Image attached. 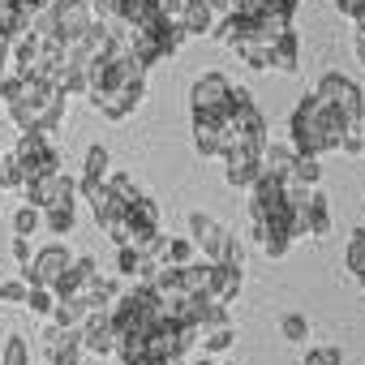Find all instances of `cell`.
Wrapping results in <instances>:
<instances>
[{
    "mask_svg": "<svg viewBox=\"0 0 365 365\" xmlns=\"http://www.w3.org/2000/svg\"><path fill=\"white\" fill-rule=\"evenodd\" d=\"M65 103H69V95L61 86L26 78V73H5V99H0V108L14 116L18 129L56 133L61 120H65Z\"/></svg>",
    "mask_w": 365,
    "mask_h": 365,
    "instance_id": "obj_1",
    "label": "cell"
},
{
    "mask_svg": "<svg viewBox=\"0 0 365 365\" xmlns=\"http://www.w3.org/2000/svg\"><path fill=\"white\" fill-rule=\"evenodd\" d=\"M344 116L335 112V108H327L314 91L292 108V120H288V133H292V150L297 155H314V159H322V155H331V150H339V133H344Z\"/></svg>",
    "mask_w": 365,
    "mask_h": 365,
    "instance_id": "obj_2",
    "label": "cell"
},
{
    "mask_svg": "<svg viewBox=\"0 0 365 365\" xmlns=\"http://www.w3.org/2000/svg\"><path fill=\"white\" fill-rule=\"evenodd\" d=\"M190 241L202 250L207 262H237V267H245V245H241V237L228 232L224 224H215L207 211H194V215H190Z\"/></svg>",
    "mask_w": 365,
    "mask_h": 365,
    "instance_id": "obj_3",
    "label": "cell"
},
{
    "mask_svg": "<svg viewBox=\"0 0 365 365\" xmlns=\"http://www.w3.org/2000/svg\"><path fill=\"white\" fill-rule=\"evenodd\" d=\"M14 159L22 163V176H43V172H56L61 168V146L52 133L43 129H22L18 133V146H14Z\"/></svg>",
    "mask_w": 365,
    "mask_h": 365,
    "instance_id": "obj_4",
    "label": "cell"
},
{
    "mask_svg": "<svg viewBox=\"0 0 365 365\" xmlns=\"http://www.w3.org/2000/svg\"><path fill=\"white\" fill-rule=\"evenodd\" d=\"M314 95L327 103V108H335L348 125L352 120H365V95H361V86L352 82V78H344V73H322L318 82H314Z\"/></svg>",
    "mask_w": 365,
    "mask_h": 365,
    "instance_id": "obj_5",
    "label": "cell"
},
{
    "mask_svg": "<svg viewBox=\"0 0 365 365\" xmlns=\"http://www.w3.org/2000/svg\"><path fill=\"white\" fill-rule=\"evenodd\" d=\"M22 194H26V202H35L39 211H48V207H78V180H73L65 168H56V172L31 176L26 185H22Z\"/></svg>",
    "mask_w": 365,
    "mask_h": 365,
    "instance_id": "obj_6",
    "label": "cell"
},
{
    "mask_svg": "<svg viewBox=\"0 0 365 365\" xmlns=\"http://www.w3.org/2000/svg\"><path fill=\"white\" fill-rule=\"evenodd\" d=\"M73 262V254H69V245H61V241H52V245H43L26 267H22V279L26 284H35V288H52L56 279H61V271Z\"/></svg>",
    "mask_w": 365,
    "mask_h": 365,
    "instance_id": "obj_7",
    "label": "cell"
},
{
    "mask_svg": "<svg viewBox=\"0 0 365 365\" xmlns=\"http://www.w3.org/2000/svg\"><path fill=\"white\" fill-rule=\"evenodd\" d=\"M48 14H52V26H56V39L61 43H78L82 31L95 22V14H91L86 0H52Z\"/></svg>",
    "mask_w": 365,
    "mask_h": 365,
    "instance_id": "obj_8",
    "label": "cell"
},
{
    "mask_svg": "<svg viewBox=\"0 0 365 365\" xmlns=\"http://www.w3.org/2000/svg\"><path fill=\"white\" fill-rule=\"evenodd\" d=\"M91 108L108 120H125L138 112V103L146 99V82H133V86H112V91H99V95H86Z\"/></svg>",
    "mask_w": 365,
    "mask_h": 365,
    "instance_id": "obj_9",
    "label": "cell"
},
{
    "mask_svg": "<svg viewBox=\"0 0 365 365\" xmlns=\"http://www.w3.org/2000/svg\"><path fill=\"white\" fill-rule=\"evenodd\" d=\"M82 327H56L43 335V365H78L82 361Z\"/></svg>",
    "mask_w": 365,
    "mask_h": 365,
    "instance_id": "obj_10",
    "label": "cell"
},
{
    "mask_svg": "<svg viewBox=\"0 0 365 365\" xmlns=\"http://www.w3.org/2000/svg\"><path fill=\"white\" fill-rule=\"evenodd\" d=\"M228 91H232V82H228L224 73H202V78L194 82V91H190V108H194V116H202V112H224Z\"/></svg>",
    "mask_w": 365,
    "mask_h": 365,
    "instance_id": "obj_11",
    "label": "cell"
},
{
    "mask_svg": "<svg viewBox=\"0 0 365 365\" xmlns=\"http://www.w3.org/2000/svg\"><path fill=\"white\" fill-rule=\"evenodd\" d=\"M82 348L95 352V356H112L116 348V327L108 318V309H91L86 322H82Z\"/></svg>",
    "mask_w": 365,
    "mask_h": 365,
    "instance_id": "obj_12",
    "label": "cell"
},
{
    "mask_svg": "<svg viewBox=\"0 0 365 365\" xmlns=\"http://www.w3.org/2000/svg\"><path fill=\"white\" fill-rule=\"evenodd\" d=\"M224 163H228L224 168V180H228L232 190H250L254 180L262 176V155L258 150H228Z\"/></svg>",
    "mask_w": 365,
    "mask_h": 365,
    "instance_id": "obj_13",
    "label": "cell"
},
{
    "mask_svg": "<svg viewBox=\"0 0 365 365\" xmlns=\"http://www.w3.org/2000/svg\"><path fill=\"white\" fill-rule=\"evenodd\" d=\"M241 288H245V267H237V262H211V288H207V297L232 305Z\"/></svg>",
    "mask_w": 365,
    "mask_h": 365,
    "instance_id": "obj_14",
    "label": "cell"
},
{
    "mask_svg": "<svg viewBox=\"0 0 365 365\" xmlns=\"http://www.w3.org/2000/svg\"><path fill=\"white\" fill-rule=\"evenodd\" d=\"M301 220H305V237H309V241L331 237V207H327V198H322L318 190H309V202L301 207Z\"/></svg>",
    "mask_w": 365,
    "mask_h": 365,
    "instance_id": "obj_15",
    "label": "cell"
},
{
    "mask_svg": "<svg viewBox=\"0 0 365 365\" xmlns=\"http://www.w3.org/2000/svg\"><path fill=\"white\" fill-rule=\"evenodd\" d=\"M176 22L185 26V35H211L220 18H215V9L207 5V0H185L180 14H176Z\"/></svg>",
    "mask_w": 365,
    "mask_h": 365,
    "instance_id": "obj_16",
    "label": "cell"
},
{
    "mask_svg": "<svg viewBox=\"0 0 365 365\" xmlns=\"http://www.w3.org/2000/svg\"><path fill=\"white\" fill-rule=\"evenodd\" d=\"M301 43H297V31H284L279 39H271V69L279 73H297L301 65Z\"/></svg>",
    "mask_w": 365,
    "mask_h": 365,
    "instance_id": "obj_17",
    "label": "cell"
},
{
    "mask_svg": "<svg viewBox=\"0 0 365 365\" xmlns=\"http://www.w3.org/2000/svg\"><path fill=\"white\" fill-rule=\"evenodd\" d=\"M198 344H202V352H207V356H220V352H228V348L237 344V322L228 318V322L202 327V331H198Z\"/></svg>",
    "mask_w": 365,
    "mask_h": 365,
    "instance_id": "obj_18",
    "label": "cell"
},
{
    "mask_svg": "<svg viewBox=\"0 0 365 365\" xmlns=\"http://www.w3.org/2000/svg\"><path fill=\"white\" fill-rule=\"evenodd\" d=\"M292 163H297V150L292 146H262V172L275 176V180H288L292 176Z\"/></svg>",
    "mask_w": 365,
    "mask_h": 365,
    "instance_id": "obj_19",
    "label": "cell"
},
{
    "mask_svg": "<svg viewBox=\"0 0 365 365\" xmlns=\"http://www.w3.org/2000/svg\"><path fill=\"white\" fill-rule=\"evenodd\" d=\"M26 26H31V9L22 0H0V39H14Z\"/></svg>",
    "mask_w": 365,
    "mask_h": 365,
    "instance_id": "obj_20",
    "label": "cell"
},
{
    "mask_svg": "<svg viewBox=\"0 0 365 365\" xmlns=\"http://www.w3.org/2000/svg\"><path fill=\"white\" fill-rule=\"evenodd\" d=\"M86 314H91V309H86V301H82V297H56V305H52V314H48V318H52L56 327H82V322H86Z\"/></svg>",
    "mask_w": 365,
    "mask_h": 365,
    "instance_id": "obj_21",
    "label": "cell"
},
{
    "mask_svg": "<svg viewBox=\"0 0 365 365\" xmlns=\"http://www.w3.org/2000/svg\"><path fill=\"white\" fill-rule=\"evenodd\" d=\"M116 279H108V275H95L86 288H82V301H86V309H108L112 301H116Z\"/></svg>",
    "mask_w": 365,
    "mask_h": 365,
    "instance_id": "obj_22",
    "label": "cell"
},
{
    "mask_svg": "<svg viewBox=\"0 0 365 365\" xmlns=\"http://www.w3.org/2000/svg\"><path fill=\"white\" fill-rule=\"evenodd\" d=\"M180 288L185 292H194V297H207V288H211V262L202 258H194V262H185L180 267Z\"/></svg>",
    "mask_w": 365,
    "mask_h": 365,
    "instance_id": "obj_23",
    "label": "cell"
},
{
    "mask_svg": "<svg viewBox=\"0 0 365 365\" xmlns=\"http://www.w3.org/2000/svg\"><path fill=\"white\" fill-rule=\"evenodd\" d=\"M232 52H237L250 69H271V43H262V39H254V35H250V39H237Z\"/></svg>",
    "mask_w": 365,
    "mask_h": 365,
    "instance_id": "obj_24",
    "label": "cell"
},
{
    "mask_svg": "<svg viewBox=\"0 0 365 365\" xmlns=\"http://www.w3.org/2000/svg\"><path fill=\"white\" fill-rule=\"evenodd\" d=\"M344 267L352 271L356 284H365V228H356L348 237V254H344Z\"/></svg>",
    "mask_w": 365,
    "mask_h": 365,
    "instance_id": "obj_25",
    "label": "cell"
},
{
    "mask_svg": "<svg viewBox=\"0 0 365 365\" xmlns=\"http://www.w3.org/2000/svg\"><path fill=\"white\" fill-rule=\"evenodd\" d=\"M194 254H198V245H194L190 237H168V241H163V258H159V262L185 267V262H194Z\"/></svg>",
    "mask_w": 365,
    "mask_h": 365,
    "instance_id": "obj_26",
    "label": "cell"
},
{
    "mask_svg": "<svg viewBox=\"0 0 365 365\" xmlns=\"http://www.w3.org/2000/svg\"><path fill=\"white\" fill-rule=\"evenodd\" d=\"M73 224H78V211H73V207H48V211H43V228H48L52 237H69Z\"/></svg>",
    "mask_w": 365,
    "mask_h": 365,
    "instance_id": "obj_27",
    "label": "cell"
},
{
    "mask_svg": "<svg viewBox=\"0 0 365 365\" xmlns=\"http://www.w3.org/2000/svg\"><path fill=\"white\" fill-rule=\"evenodd\" d=\"M108 172H112V155H108V146H91V150H86L82 180H108Z\"/></svg>",
    "mask_w": 365,
    "mask_h": 365,
    "instance_id": "obj_28",
    "label": "cell"
},
{
    "mask_svg": "<svg viewBox=\"0 0 365 365\" xmlns=\"http://www.w3.org/2000/svg\"><path fill=\"white\" fill-rule=\"evenodd\" d=\"M43 228V211L35 207V202H26L18 215H14V237H35Z\"/></svg>",
    "mask_w": 365,
    "mask_h": 365,
    "instance_id": "obj_29",
    "label": "cell"
},
{
    "mask_svg": "<svg viewBox=\"0 0 365 365\" xmlns=\"http://www.w3.org/2000/svg\"><path fill=\"white\" fill-rule=\"evenodd\" d=\"M0 365H31V344L26 335H9L5 348H0Z\"/></svg>",
    "mask_w": 365,
    "mask_h": 365,
    "instance_id": "obj_30",
    "label": "cell"
},
{
    "mask_svg": "<svg viewBox=\"0 0 365 365\" xmlns=\"http://www.w3.org/2000/svg\"><path fill=\"white\" fill-rule=\"evenodd\" d=\"M22 185H26V176H22V163L14 159V150L0 155V190L9 194V190H22Z\"/></svg>",
    "mask_w": 365,
    "mask_h": 365,
    "instance_id": "obj_31",
    "label": "cell"
},
{
    "mask_svg": "<svg viewBox=\"0 0 365 365\" xmlns=\"http://www.w3.org/2000/svg\"><path fill=\"white\" fill-rule=\"evenodd\" d=\"M108 190H112V194H116L125 207H129V202L142 194V190H138V180H133V172H108Z\"/></svg>",
    "mask_w": 365,
    "mask_h": 365,
    "instance_id": "obj_32",
    "label": "cell"
},
{
    "mask_svg": "<svg viewBox=\"0 0 365 365\" xmlns=\"http://www.w3.org/2000/svg\"><path fill=\"white\" fill-rule=\"evenodd\" d=\"M279 335H284L288 344H305V339H309V318H305V314H284V318H279Z\"/></svg>",
    "mask_w": 365,
    "mask_h": 365,
    "instance_id": "obj_33",
    "label": "cell"
},
{
    "mask_svg": "<svg viewBox=\"0 0 365 365\" xmlns=\"http://www.w3.org/2000/svg\"><path fill=\"white\" fill-rule=\"evenodd\" d=\"M292 176L301 180V185H322V163L314 159V155H297V163H292Z\"/></svg>",
    "mask_w": 365,
    "mask_h": 365,
    "instance_id": "obj_34",
    "label": "cell"
},
{
    "mask_svg": "<svg viewBox=\"0 0 365 365\" xmlns=\"http://www.w3.org/2000/svg\"><path fill=\"white\" fill-rule=\"evenodd\" d=\"M26 292H31V284L18 275V279H0V305H14V309H22L26 305Z\"/></svg>",
    "mask_w": 365,
    "mask_h": 365,
    "instance_id": "obj_35",
    "label": "cell"
},
{
    "mask_svg": "<svg viewBox=\"0 0 365 365\" xmlns=\"http://www.w3.org/2000/svg\"><path fill=\"white\" fill-rule=\"evenodd\" d=\"M52 305H56V292H52V288H35V284H31V292H26V305H22V309H31V314H43V318H48V314H52Z\"/></svg>",
    "mask_w": 365,
    "mask_h": 365,
    "instance_id": "obj_36",
    "label": "cell"
},
{
    "mask_svg": "<svg viewBox=\"0 0 365 365\" xmlns=\"http://www.w3.org/2000/svg\"><path fill=\"white\" fill-rule=\"evenodd\" d=\"M339 150H344V155H361V150H365V129H361V120L344 125V133H339Z\"/></svg>",
    "mask_w": 365,
    "mask_h": 365,
    "instance_id": "obj_37",
    "label": "cell"
},
{
    "mask_svg": "<svg viewBox=\"0 0 365 365\" xmlns=\"http://www.w3.org/2000/svg\"><path fill=\"white\" fill-rule=\"evenodd\" d=\"M142 262H146V258H142L133 245H116V271H120V275H133V279H138Z\"/></svg>",
    "mask_w": 365,
    "mask_h": 365,
    "instance_id": "obj_38",
    "label": "cell"
},
{
    "mask_svg": "<svg viewBox=\"0 0 365 365\" xmlns=\"http://www.w3.org/2000/svg\"><path fill=\"white\" fill-rule=\"evenodd\" d=\"M305 365H344V352L331 344H314V348H305Z\"/></svg>",
    "mask_w": 365,
    "mask_h": 365,
    "instance_id": "obj_39",
    "label": "cell"
},
{
    "mask_svg": "<svg viewBox=\"0 0 365 365\" xmlns=\"http://www.w3.org/2000/svg\"><path fill=\"white\" fill-rule=\"evenodd\" d=\"M14 258H18L22 267L31 262V237H14Z\"/></svg>",
    "mask_w": 365,
    "mask_h": 365,
    "instance_id": "obj_40",
    "label": "cell"
},
{
    "mask_svg": "<svg viewBox=\"0 0 365 365\" xmlns=\"http://www.w3.org/2000/svg\"><path fill=\"white\" fill-rule=\"evenodd\" d=\"M207 5L215 9V18H224V14H232V5H237V0H207Z\"/></svg>",
    "mask_w": 365,
    "mask_h": 365,
    "instance_id": "obj_41",
    "label": "cell"
},
{
    "mask_svg": "<svg viewBox=\"0 0 365 365\" xmlns=\"http://www.w3.org/2000/svg\"><path fill=\"white\" fill-rule=\"evenodd\" d=\"M116 365H155V361H150V356L142 352V356H125V361H116Z\"/></svg>",
    "mask_w": 365,
    "mask_h": 365,
    "instance_id": "obj_42",
    "label": "cell"
},
{
    "mask_svg": "<svg viewBox=\"0 0 365 365\" xmlns=\"http://www.w3.org/2000/svg\"><path fill=\"white\" fill-rule=\"evenodd\" d=\"M22 5H26L31 14H39V9H48V5H52V0H22Z\"/></svg>",
    "mask_w": 365,
    "mask_h": 365,
    "instance_id": "obj_43",
    "label": "cell"
},
{
    "mask_svg": "<svg viewBox=\"0 0 365 365\" xmlns=\"http://www.w3.org/2000/svg\"><path fill=\"white\" fill-rule=\"evenodd\" d=\"M198 365H232V361H215V356H202Z\"/></svg>",
    "mask_w": 365,
    "mask_h": 365,
    "instance_id": "obj_44",
    "label": "cell"
},
{
    "mask_svg": "<svg viewBox=\"0 0 365 365\" xmlns=\"http://www.w3.org/2000/svg\"><path fill=\"white\" fill-rule=\"evenodd\" d=\"M163 365H190V361H185V356H168Z\"/></svg>",
    "mask_w": 365,
    "mask_h": 365,
    "instance_id": "obj_45",
    "label": "cell"
},
{
    "mask_svg": "<svg viewBox=\"0 0 365 365\" xmlns=\"http://www.w3.org/2000/svg\"><path fill=\"white\" fill-rule=\"evenodd\" d=\"M356 56H361V65H365V39H356Z\"/></svg>",
    "mask_w": 365,
    "mask_h": 365,
    "instance_id": "obj_46",
    "label": "cell"
},
{
    "mask_svg": "<svg viewBox=\"0 0 365 365\" xmlns=\"http://www.w3.org/2000/svg\"><path fill=\"white\" fill-rule=\"evenodd\" d=\"M0 202H5V190H0Z\"/></svg>",
    "mask_w": 365,
    "mask_h": 365,
    "instance_id": "obj_47",
    "label": "cell"
},
{
    "mask_svg": "<svg viewBox=\"0 0 365 365\" xmlns=\"http://www.w3.org/2000/svg\"><path fill=\"white\" fill-rule=\"evenodd\" d=\"M361 288H365V284H361Z\"/></svg>",
    "mask_w": 365,
    "mask_h": 365,
    "instance_id": "obj_48",
    "label": "cell"
}]
</instances>
